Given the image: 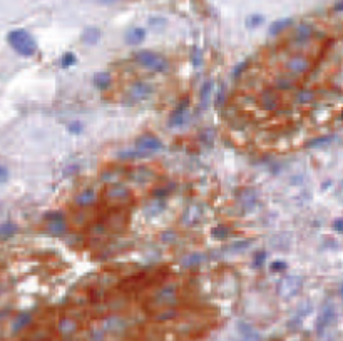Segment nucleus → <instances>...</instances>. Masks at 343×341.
<instances>
[{
	"mask_svg": "<svg viewBox=\"0 0 343 341\" xmlns=\"http://www.w3.org/2000/svg\"><path fill=\"white\" fill-rule=\"evenodd\" d=\"M7 42L15 54L22 57H32L37 54V42L25 29H14L7 34Z\"/></svg>",
	"mask_w": 343,
	"mask_h": 341,
	"instance_id": "nucleus-1",
	"label": "nucleus"
},
{
	"mask_svg": "<svg viewBox=\"0 0 343 341\" xmlns=\"http://www.w3.org/2000/svg\"><path fill=\"white\" fill-rule=\"evenodd\" d=\"M134 60L139 65H142L144 69H149L153 72L162 74L169 70V62L166 60L161 54L153 52V50H138L134 54Z\"/></svg>",
	"mask_w": 343,
	"mask_h": 341,
	"instance_id": "nucleus-2",
	"label": "nucleus"
},
{
	"mask_svg": "<svg viewBox=\"0 0 343 341\" xmlns=\"http://www.w3.org/2000/svg\"><path fill=\"white\" fill-rule=\"evenodd\" d=\"M104 199L114 207H122L127 206L132 201V193L129 187L124 186L121 182H109L106 184V189H104Z\"/></svg>",
	"mask_w": 343,
	"mask_h": 341,
	"instance_id": "nucleus-3",
	"label": "nucleus"
},
{
	"mask_svg": "<svg viewBox=\"0 0 343 341\" xmlns=\"http://www.w3.org/2000/svg\"><path fill=\"white\" fill-rule=\"evenodd\" d=\"M154 94V87L146 80H136L134 84L127 89L126 94V102H129V105H134L138 102H144L147 100L151 96Z\"/></svg>",
	"mask_w": 343,
	"mask_h": 341,
	"instance_id": "nucleus-4",
	"label": "nucleus"
},
{
	"mask_svg": "<svg viewBox=\"0 0 343 341\" xmlns=\"http://www.w3.org/2000/svg\"><path fill=\"white\" fill-rule=\"evenodd\" d=\"M178 301V288L174 284H167L164 288L158 289L151 298V304L156 308L174 306Z\"/></svg>",
	"mask_w": 343,
	"mask_h": 341,
	"instance_id": "nucleus-5",
	"label": "nucleus"
},
{
	"mask_svg": "<svg viewBox=\"0 0 343 341\" xmlns=\"http://www.w3.org/2000/svg\"><path fill=\"white\" fill-rule=\"evenodd\" d=\"M311 65L313 64H311L310 59L296 54V56L288 59L286 64H284V69H286V72L290 74V76L300 77V76H306V74L311 70Z\"/></svg>",
	"mask_w": 343,
	"mask_h": 341,
	"instance_id": "nucleus-6",
	"label": "nucleus"
},
{
	"mask_svg": "<svg viewBox=\"0 0 343 341\" xmlns=\"http://www.w3.org/2000/svg\"><path fill=\"white\" fill-rule=\"evenodd\" d=\"M45 221H47V231L54 236H62L67 233V224H65V216L62 211H54V213L45 214Z\"/></svg>",
	"mask_w": 343,
	"mask_h": 341,
	"instance_id": "nucleus-7",
	"label": "nucleus"
},
{
	"mask_svg": "<svg viewBox=\"0 0 343 341\" xmlns=\"http://www.w3.org/2000/svg\"><path fill=\"white\" fill-rule=\"evenodd\" d=\"M189 120V97H184V99L179 102V105L173 111L169 117V127H181L182 124H186Z\"/></svg>",
	"mask_w": 343,
	"mask_h": 341,
	"instance_id": "nucleus-8",
	"label": "nucleus"
},
{
	"mask_svg": "<svg viewBox=\"0 0 343 341\" xmlns=\"http://www.w3.org/2000/svg\"><path fill=\"white\" fill-rule=\"evenodd\" d=\"M136 149L141 152H146V154H151V152L161 151L162 142H161V139H158V137L153 134H142L136 139Z\"/></svg>",
	"mask_w": 343,
	"mask_h": 341,
	"instance_id": "nucleus-9",
	"label": "nucleus"
},
{
	"mask_svg": "<svg viewBox=\"0 0 343 341\" xmlns=\"http://www.w3.org/2000/svg\"><path fill=\"white\" fill-rule=\"evenodd\" d=\"M102 224H106L112 231H124L127 224V214L119 209H111L107 213V216L104 218Z\"/></svg>",
	"mask_w": 343,
	"mask_h": 341,
	"instance_id": "nucleus-10",
	"label": "nucleus"
},
{
	"mask_svg": "<svg viewBox=\"0 0 343 341\" xmlns=\"http://www.w3.org/2000/svg\"><path fill=\"white\" fill-rule=\"evenodd\" d=\"M260 105L263 111L266 112H275L280 107V97L278 92L275 89H264L260 96Z\"/></svg>",
	"mask_w": 343,
	"mask_h": 341,
	"instance_id": "nucleus-11",
	"label": "nucleus"
},
{
	"mask_svg": "<svg viewBox=\"0 0 343 341\" xmlns=\"http://www.w3.org/2000/svg\"><path fill=\"white\" fill-rule=\"evenodd\" d=\"M300 288H302V280L296 276H288V278H283L282 281H280V295L284 296V298H291L295 296L296 293L300 291Z\"/></svg>",
	"mask_w": 343,
	"mask_h": 341,
	"instance_id": "nucleus-12",
	"label": "nucleus"
},
{
	"mask_svg": "<svg viewBox=\"0 0 343 341\" xmlns=\"http://www.w3.org/2000/svg\"><path fill=\"white\" fill-rule=\"evenodd\" d=\"M335 320V306L333 304H326L325 308H323V311L320 313L318 320H317V331L318 335H323L325 333L326 328L331 324V321Z\"/></svg>",
	"mask_w": 343,
	"mask_h": 341,
	"instance_id": "nucleus-13",
	"label": "nucleus"
},
{
	"mask_svg": "<svg viewBox=\"0 0 343 341\" xmlns=\"http://www.w3.org/2000/svg\"><path fill=\"white\" fill-rule=\"evenodd\" d=\"M296 77L290 76V74H286V76H278L273 82V85H275V91L276 92H290V91H295L296 89Z\"/></svg>",
	"mask_w": 343,
	"mask_h": 341,
	"instance_id": "nucleus-14",
	"label": "nucleus"
},
{
	"mask_svg": "<svg viewBox=\"0 0 343 341\" xmlns=\"http://www.w3.org/2000/svg\"><path fill=\"white\" fill-rule=\"evenodd\" d=\"M97 201V194H96V191L94 189H84V191H81L79 194L76 196V199H74V202H76V206L77 207H89V206H92L94 202Z\"/></svg>",
	"mask_w": 343,
	"mask_h": 341,
	"instance_id": "nucleus-15",
	"label": "nucleus"
},
{
	"mask_svg": "<svg viewBox=\"0 0 343 341\" xmlns=\"http://www.w3.org/2000/svg\"><path fill=\"white\" fill-rule=\"evenodd\" d=\"M313 32H315V29L310 23H302V25H298V29L295 30L293 40L296 44H306V42H310L311 39H313Z\"/></svg>",
	"mask_w": 343,
	"mask_h": 341,
	"instance_id": "nucleus-16",
	"label": "nucleus"
},
{
	"mask_svg": "<svg viewBox=\"0 0 343 341\" xmlns=\"http://www.w3.org/2000/svg\"><path fill=\"white\" fill-rule=\"evenodd\" d=\"M101 37H102V32H101L99 27H87L82 32V35H81V40L85 45H96L101 40Z\"/></svg>",
	"mask_w": 343,
	"mask_h": 341,
	"instance_id": "nucleus-17",
	"label": "nucleus"
},
{
	"mask_svg": "<svg viewBox=\"0 0 343 341\" xmlns=\"http://www.w3.org/2000/svg\"><path fill=\"white\" fill-rule=\"evenodd\" d=\"M146 39V30L142 27H132L126 32V44L129 45H139Z\"/></svg>",
	"mask_w": 343,
	"mask_h": 341,
	"instance_id": "nucleus-18",
	"label": "nucleus"
},
{
	"mask_svg": "<svg viewBox=\"0 0 343 341\" xmlns=\"http://www.w3.org/2000/svg\"><path fill=\"white\" fill-rule=\"evenodd\" d=\"M92 84L97 91H107L109 87L112 85V77L109 72H97L92 79Z\"/></svg>",
	"mask_w": 343,
	"mask_h": 341,
	"instance_id": "nucleus-19",
	"label": "nucleus"
},
{
	"mask_svg": "<svg viewBox=\"0 0 343 341\" xmlns=\"http://www.w3.org/2000/svg\"><path fill=\"white\" fill-rule=\"evenodd\" d=\"M315 99H317V92L311 91V89H300V91H296V96H295L296 104L306 105V104L313 102Z\"/></svg>",
	"mask_w": 343,
	"mask_h": 341,
	"instance_id": "nucleus-20",
	"label": "nucleus"
},
{
	"mask_svg": "<svg viewBox=\"0 0 343 341\" xmlns=\"http://www.w3.org/2000/svg\"><path fill=\"white\" fill-rule=\"evenodd\" d=\"M17 234V226L12 221H5L0 224V241H7V239L14 238Z\"/></svg>",
	"mask_w": 343,
	"mask_h": 341,
	"instance_id": "nucleus-21",
	"label": "nucleus"
},
{
	"mask_svg": "<svg viewBox=\"0 0 343 341\" xmlns=\"http://www.w3.org/2000/svg\"><path fill=\"white\" fill-rule=\"evenodd\" d=\"M238 328H240L241 335H243L248 341H260V335L255 331V328L249 326V324H246L244 321H240V323H238Z\"/></svg>",
	"mask_w": 343,
	"mask_h": 341,
	"instance_id": "nucleus-22",
	"label": "nucleus"
},
{
	"mask_svg": "<svg viewBox=\"0 0 343 341\" xmlns=\"http://www.w3.org/2000/svg\"><path fill=\"white\" fill-rule=\"evenodd\" d=\"M293 23V20L291 19H280V20H276V22H273L271 25H270V35H278V34H282L283 30H286L288 27Z\"/></svg>",
	"mask_w": 343,
	"mask_h": 341,
	"instance_id": "nucleus-23",
	"label": "nucleus"
},
{
	"mask_svg": "<svg viewBox=\"0 0 343 341\" xmlns=\"http://www.w3.org/2000/svg\"><path fill=\"white\" fill-rule=\"evenodd\" d=\"M211 91H213V80H206L201 87L200 92V99H201V107H208L209 104V97H211Z\"/></svg>",
	"mask_w": 343,
	"mask_h": 341,
	"instance_id": "nucleus-24",
	"label": "nucleus"
},
{
	"mask_svg": "<svg viewBox=\"0 0 343 341\" xmlns=\"http://www.w3.org/2000/svg\"><path fill=\"white\" fill-rule=\"evenodd\" d=\"M131 179L136 182H146L149 179H153V172L149 169H134L131 172Z\"/></svg>",
	"mask_w": 343,
	"mask_h": 341,
	"instance_id": "nucleus-25",
	"label": "nucleus"
},
{
	"mask_svg": "<svg viewBox=\"0 0 343 341\" xmlns=\"http://www.w3.org/2000/svg\"><path fill=\"white\" fill-rule=\"evenodd\" d=\"M59 330L61 333H64V335H71V333L77 330V323L72 318H62L59 323Z\"/></svg>",
	"mask_w": 343,
	"mask_h": 341,
	"instance_id": "nucleus-26",
	"label": "nucleus"
},
{
	"mask_svg": "<svg viewBox=\"0 0 343 341\" xmlns=\"http://www.w3.org/2000/svg\"><path fill=\"white\" fill-rule=\"evenodd\" d=\"M76 64H77V56L74 52H65L64 56L59 59V65L64 69L72 67V65H76Z\"/></svg>",
	"mask_w": 343,
	"mask_h": 341,
	"instance_id": "nucleus-27",
	"label": "nucleus"
},
{
	"mask_svg": "<svg viewBox=\"0 0 343 341\" xmlns=\"http://www.w3.org/2000/svg\"><path fill=\"white\" fill-rule=\"evenodd\" d=\"M263 22H264V17L261 14H251L246 19V25L249 27V29H256V27H260Z\"/></svg>",
	"mask_w": 343,
	"mask_h": 341,
	"instance_id": "nucleus-28",
	"label": "nucleus"
},
{
	"mask_svg": "<svg viewBox=\"0 0 343 341\" xmlns=\"http://www.w3.org/2000/svg\"><path fill=\"white\" fill-rule=\"evenodd\" d=\"M146 152H141V151H124V152H121L119 154V158L121 159H141V158H146Z\"/></svg>",
	"mask_w": 343,
	"mask_h": 341,
	"instance_id": "nucleus-29",
	"label": "nucleus"
},
{
	"mask_svg": "<svg viewBox=\"0 0 343 341\" xmlns=\"http://www.w3.org/2000/svg\"><path fill=\"white\" fill-rule=\"evenodd\" d=\"M333 140V136H323V137H317V139L310 140L308 142V147H318V146H323V144H330Z\"/></svg>",
	"mask_w": 343,
	"mask_h": 341,
	"instance_id": "nucleus-30",
	"label": "nucleus"
},
{
	"mask_svg": "<svg viewBox=\"0 0 343 341\" xmlns=\"http://www.w3.org/2000/svg\"><path fill=\"white\" fill-rule=\"evenodd\" d=\"M67 131L71 132V134H81V132L84 131V124L81 122V120H72V122L67 124Z\"/></svg>",
	"mask_w": 343,
	"mask_h": 341,
	"instance_id": "nucleus-31",
	"label": "nucleus"
},
{
	"mask_svg": "<svg viewBox=\"0 0 343 341\" xmlns=\"http://www.w3.org/2000/svg\"><path fill=\"white\" fill-rule=\"evenodd\" d=\"M264 261H266V253H264V251H256L255 256H253V264H255V268H261V266L264 264Z\"/></svg>",
	"mask_w": 343,
	"mask_h": 341,
	"instance_id": "nucleus-32",
	"label": "nucleus"
},
{
	"mask_svg": "<svg viewBox=\"0 0 343 341\" xmlns=\"http://www.w3.org/2000/svg\"><path fill=\"white\" fill-rule=\"evenodd\" d=\"M211 234H213L214 239H224L229 234V229L228 227H224V226H218L211 231Z\"/></svg>",
	"mask_w": 343,
	"mask_h": 341,
	"instance_id": "nucleus-33",
	"label": "nucleus"
},
{
	"mask_svg": "<svg viewBox=\"0 0 343 341\" xmlns=\"http://www.w3.org/2000/svg\"><path fill=\"white\" fill-rule=\"evenodd\" d=\"M191 62H193L194 67H200L202 64V52L200 49H193V52H191Z\"/></svg>",
	"mask_w": 343,
	"mask_h": 341,
	"instance_id": "nucleus-34",
	"label": "nucleus"
},
{
	"mask_svg": "<svg viewBox=\"0 0 343 341\" xmlns=\"http://www.w3.org/2000/svg\"><path fill=\"white\" fill-rule=\"evenodd\" d=\"M30 315L29 313H25V315H22V316H19V320L15 321V324H14V330L17 331V330H20V328H24L27 323H30Z\"/></svg>",
	"mask_w": 343,
	"mask_h": 341,
	"instance_id": "nucleus-35",
	"label": "nucleus"
},
{
	"mask_svg": "<svg viewBox=\"0 0 343 341\" xmlns=\"http://www.w3.org/2000/svg\"><path fill=\"white\" fill-rule=\"evenodd\" d=\"M169 186H166V187H156V189L153 191V196H154V199H166L167 198V194H169Z\"/></svg>",
	"mask_w": 343,
	"mask_h": 341,
	"instance_id": "nucleus-36",
	"label": "nucleus"
},
{
	"mask_svg": "<svg viewBox=\"0 0 343 341\" xmlns=\"http://www.w3.org/2000/svg\"><path fill=\"white\" fill-rule=\"evenodd\" d=\"M249 65V60H244V62H241V64H238V67L233 70V76H235V79H240L241 77V74L246 70V67Z\"/></svg>",
	"mask_w": 343,
	"mask_h": 341,
	"instance_id": "nucleus-37",
	"label": "nucleus"
},
{
	"mask_svg": "<svg viewBox=\"0 0 343 341\" xmlns=\"http://www.w3.org/2000/svg\"><path fill=\"white\" fill-rule=\"evenodd\" d=\"M270 268H271V271L280 273V271H284V269L288 268V264H286L284 261H273Z\"/></svg>",
	"mask_w": 343,
	"mask_h": 341,
	"instance_id": "nucleus-38",
	"label": "nucleus"
},
{
	"mask_svg": "<svg viewBox=\"0 0 343 341\" xmlns=\"http://www.w3.org/2000/svg\"><path fill=\"white\" fill-rule=\"evenodd\" d=\"M173 316H176V311H173V309H166V311H161L158 316H156V320L158 321H166V320H171Z\"/></svg>",
	"mask_w": 343,
	"mask_h": 341,
	"instance_id": "nucleus-39",
	"label": "nucleus"
},
{
	"mask_svg": "<svg viewBox=\"0 0 343 341\" xmlns=\"http://www.w3.org/2000/svg\"><path fill=\"white\" fill-rule=\"evenodd\" d=\"M9 178H10L9 167H5V166L0 164V184H5L7 181H9Z\"/></svg>",
	"mask_w": 343,
	"mask_h": 341,
	"instance_id": "nucleus-40",
	"label": "nucleus"
},
{
	"mask_svg": "<svg viewBox=\"0 0 343 341\" xmlns=\"http://www.w3.org/2000/svg\"><path fill=\"white\" fill-rule=\"evenodd\" d=\"M333 229L337 231V233H342V231H343V219H342V218L335 219V222H333Z\"/></svg>",
	"mask_w": 343,
	"mask_h": 341,
	"instance_id": "nucleus-41",
	"label": "nucleus"
},
{
	"mask_svg": "<svg viewBox=\"0 0 343 341\" xmlns=\"http://www.w3.org/2000/svg\"><path fill=\"white\" fill-rule=\"evenodd\" d=\"M221 102H224V89H220V94H218V99H216L218 107H221Z\"/></svg>",
	"mask_w": 343,
	"mask_h": 341,
	"instance_id": "nucleus-42",
	"label": "nucleus"
},
{
	"mask_svg": "<svg viewBox=\"0 0 343 341\" xmlns=\"http://www.w3.org/2000/svg\"><path fill=\"white\" fill-rule=\"evenodd\" d=\"M342 9H343V2L342 0H338V2L335 3V12H342Z\"/></svg>",
	"mask_w": 343,
	"mask_h": 341,
	"instance_id": "nucleus-43",
	"label": "nucleus"
},
{
	"mask_svg": "<svg viewBox=\"0 0 343 341\" xmlns=\"http://www.w3.org/2000/svg\"><path fill=\"white\" fill-rule=\"evenodd\" d=\"M101 2H104V3H112V2H116V0H101Z\"/></svg>",
	"mask_w": 343,
	"mask_h": 341,
	"instance_id": "nucleus-44",
	"label": "nucleus"
}]
</instances>
